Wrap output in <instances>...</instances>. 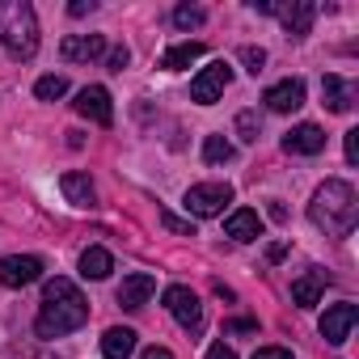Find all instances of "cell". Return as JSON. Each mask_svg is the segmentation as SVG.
Instances as JSON below:
<instances>
[{"label": "cell", "mask_w": 359, "mask_h": 359, "mask_svg": "<svg viewBox=\"0 0 359 359\" xmlns=\"http://www.w3.org/2000/svg\"><path fill=\"white\" fill-rule=\"evenodd\" d=\"M131 351H135V330L110 325V330L102 334V355H106V359H131Z\"/></svg>", "instance_id": "obj_16"}, {"label": "cell", "mask_w": 359, "mask_h": 359, "mask_svg": "<svg viewBox=\"0 0 359 359\" xmlns=\"http://www.w3.org/2000/svg\"><path fill=\"white\" fill-rule=\"evenodd\" d=\"M60 191L72 208H89L93 203V182H89V173H64L60 177Z\"/></svg>", "instance_id": "obj_18"}, {"label": "cell", "mask_w": 359, "mask_h": 359, "mask_svg": "<svg viewBox=\"0 0 359 359\" xmlns=\"http://www.w3.org/2000/svg\"><path fill=\"white\" fill-rule=\"evenodd\" d=\"M321 93H325V106H330L334 114H346V110L355 106V85H346L342 76H325V81H321Z\"/></svg>", "instance_id": "obj_17"}, {"label": "cell", "mask_w": 359, "mask_h": 359, "mask_svg": "<svg viewBox=\"0 0 359 359\" xmlns=\"http://www.w3.org/2000/svg\"><path fill=\"white\" fill-rule=\"evenodd\" d=\"M140 359H173V351H169V346H148Z\"/></svg>", "instance_id": "obj_33"}, {"label": "cell", "mask_w": 359, "mask_h": 359, "mask_svg": "<svg viewBox=\"0 0 359 359\" xmlns=\"http://www.w3.org/2000/svg\"><path fill=\"white\" fill-rule=\"evenodd\" d=\"M72 106H76V114L93 118L97 127H110V123H114V106H110V93H106L102 85H85Z\"/></svg>", "instance_id": "obj_9"}, {"label": "cell", "mask_w": 359, "mask_h": 359, "mask_svg": "<svg viewBox=\"0 0 359 359\" xmlns=\"http://www.w3.org/2000/svg\"><path fill=\"white\" fill-rule=\"evenodd\" d=\"M203 161H208V165H224V161H233V144H229L224 135H208V140H203Z\"/></svg>", "instance_id": "obj_22"}, {"label": "cell", "mask_w": 359, "mask_h": 359, "mask_svg": "<svg viewBox=\"0 0 359 359\" xmlns=\"http://www.w3.org/2000/svg\"><path fill=\"white\" fill-rule=\"evenodd\" d=\"M237 131H241V140L254 144V140L262 135V118H258L254 110H241V114H237Z\"/></svg>", "instance_id": "obj_25"}, {"label": "cell", "mask_w": 359, "mask_h": 359, "mask_svg": "<svg viewBox=\"0 0 359 359\" xmlns=\"http://www.w3.org/2000/svg\"><path fill=\"white\" fill-rule=\"evenodd\" d=\"M34 279H43V262L34 254H9V258H0V283H5V287H30Z\"/></svg>", "instance_id": "obj_7"}, {"label": "cell", "mask_w": 359, "mask_h": 359, "mask_svg": "<svg viewBox=\"0 0 359 359\" xmlns=\"http://www.w3.org/2000/svg\"><path fill=\"white\" fill-rule=\"evenodd\" d=\"M64 93H68V81L64 76H39V85H34V97L39 102H55Z\"/></svg>", "instance_id": "obj_23"}, {"label": "cell", "mask_w": 359, "mask_h": 359, "mask_svg": "<svg viewBox=\"0 0 359 359\" xmlns=\"http://www.w3.org/2000/svg\"><path fill=\"white\" fill-rule=\"evenodd\" d=\"M224 237H233V241H258V237H262V220H258V212L237 208V212L224 220Z\"/></svg>", "instance_id": "obj_15"}, {"label": "cell", "mask_w": 359, "mask_h": 359, "mask_svg": "<svg viewBox=\"0 0 359 359\" xmlns=\"http://www.w3.org/2000/svg\"><path fill=\"white\" fill-rule=\"evenodd\" d=\"M321 148H325V131L317 123H300L283 135V152H292V156H317Z\"/></svg>", "instance_id": "obj_11"}, {"label": "cell", "mask_w": 359, "mask_h": 359, "mask_svg": "<svg viewBox=\"0 0 359 359\" xmlns=\"http://www.w3.org/2000/svg\"><path fill=\"white\" fill-rule=\"evenodd\" d=\"M241 64H245V72L258 76V72L266 68V51H262V47H241Z\"/></svg>", "instance_id": "obj_26"}, {"label": "cell", "mask_w": 359, "mask_h": 359, "mask_svg": "<svg viewBox=\"0 0 359 359\" xmlns=\"http://www.w3.org/2000/svg\"><path fill=\"white\" fill-rule=\"evenodd\" d=\"M275 18L283 22L287 34H309L313 18H317V5L313 0H292V5H275Z\"/></svg>", "instance_id": "obj_14"}, {"label": "cell", "mask_w": 359, "mask_h": 359, "mask_svg": "<svg viewBox=\"0 0 359 359\" xmlns=\"http://www.w3.org/2000/svg\"><path fill=\"white\" fill-rule=\"evenodd\" d=\"M346 161H359V131H346Z\"/></svg>", "instance_id": "obj_31"}, {"label": "cell", "mask_w": 359, "mask_h": 359, "mask_svg": "<svg viewBox=\"0 0 359 359\" xmlns=\"http://www.w3.org/2000/svg\"><path fill=\"white\" fill-rule=\"evenodd\" d=\"M114 271V258H110V250H102V245H89L85 254H81V275L85 279H106Z\"/></svg>", "instance_id": "obj_21"}, {"label": "cell", "mask_w": 359, "mask_h": 359, "mask_svg": "<svg viewBox=\"0 0 359 359\" xmlns=\"http://www.w3.org/2000/svg\"><path fill=\"white\" fill-rule=\"evenodd\" d=\"M161 224H165L169 233H182V237H195V224H191V220H177L173 212H161Z\"/></svg>", "instance_id": "obj_27"}, {"label": "cell", "mask_w": 359, "mask_h": 359, "mask_svg": "<svg viewBox=\"0 0 359 359\" xmlns=\"http://www.w3.org/2000/svg\"><path fill=\"white\" fill-rule=\"evenodd\" d=\"M0 43L13 60H30L39 51V18L26 0H0Z\"/></svg>", "instance_id": "obj_3"}, {"label": "cell", "mask_w": 359, "mask_h": 359, "mask_svg": "<svg viewBox=\"0 0 359 359\" xmlns=\"http://www.w3.org/2000/svg\"><path fill=\"white\" fill-rule=\"evenodd\" d=\"M224 330H229V334H258V321H245V317H237V321H229Z\"/></svg>", "instance_id": "obj_30"}, {"label": "cell", "mask_w": 359, "mask_h": 359, "mask_svg": "<svg viewBox=\"0 0 359 359\" xmlns=\"http://www.w3.org/2000/svg\"><path fill=\"white\" fill-rule=\"evenodd\" d=\"M229 81H233V68H229L224 60H216V64H208V68L191 81V97H195L199 106H212V102H220V93L229 89Z\"/></svg>", "instance_id": "obj_6"}, {"label": "cell", "mask_w": 359, "mask_h": 359, "mask_svg": "<svg viewBox=\"0 0 359 359\" xmlns=\"http://www.w3.org/2000/svg\"><path fill=\"white\" fill-rule=\"evenodd\" d=\"M262 102H266V110H275V114H292V110H300V106H304V81L287 76V81L271 85Z\"/></svg>", "instance_id": "obj_10"}, {"label": "cell", "mask_w": 359, "mask_h": 359, "mask_svg": "<svg viewBox=\"0 0 359 359\" xmlns=\"http://www.w3.org/2000/svg\"><path fill=\"white\" fill-rule=\"evenodd\" d=\"M173 26H177V30L203 26V9H199V5H177V9H173Z\"/></svg>", "instance_id": "obj_24"}, {"label": "cell", "mask_w": 359, "mask_h": 359, "mask_svg": "<svg viewBox=\"0 0 359 359\" xmlns=\"http://www.w3.org/2000/svg\"><path fill=\"white\" fill-rule=\"evenodd\" d=\"M106 64H110V72H123V68L131 64V51H127V47H114V51L106 55Z\"/></svg>", "instance_id": "obj_28"}, {"label": "cell", "mask_w": 359, "mask_h": 359, "mask_svg": "<svg viewBox=\"0 0 359 359\" xmlns=\"http://www.w3.org/2000/svg\"><path fill=\"white\" fill-rule=\"evenodd\" d=\"M60 55H64L68 64H89V60L106 55V39H102V34H68V39L60 43Z\"/></svg>", "instance_id": "obj_13"}, {"label": "cell", "mask_w": 359, "mask_h": 359, "mask_svg": "<svg viewBox=\"0 0 359 359\" xmlns=\"http://www.w3.org/2000/svg\"><path fill=\"white\" fill-rule=\"evenodd\" d=\"M254 359H296L292 351H283V346H258L254 351Z\"/></svg>", "instance_id": "obj_29"}, {"label": "cell", "mask_w": 359, "mask_h": 359, "mask_svg": "<svg viewBox=\"0 0 359 359\" xmlns=\"http://www.w3.org/2000/svg\"><path fill=\"white\" fill-rule=\"evenodd\" d=\"M359 321V309L351 304V300H342V304H330L325 309V317H321V338L325 342H334V346H342L346 338H351V325Z\"/></svg>", "instance_id": "obj_8"}, {"label": "cell", "mask_w": 359, "mask_h": 359, "mask_svg": "<svg viewBox=\"0 0 359 359\" xmlns=\"http://www.w3.org/2000/svg\"><path fill=\"white\" fill-rule=\"evenodd\" d=\"M199 55H203V43H177V47H169V51L161 55V68H165V72H182V68H191Z\"/></svg>", "instance_id": "obj_20"}, {"label": "cell", "mask_w": 359, "mask_h": 359, "mask_svg": "<svg viewBox=\"0 0 359 359\" xmlns=\"http://www.w3.org/2000/svg\"><path fill=\"white\" fill-rule=\"evenodd\" d=\"M165 309H169V317H173L177 325H187V330H199V325H203V304H199V296H195L191 287H182V283L165 287Z\"/></svg>", "instance_id": "obj_5"}, {"label": "cell", "mask_w": 359, "mask_h": 359, "mask_svg": "<svg viewBox=\"0 0 359 359\" xmlns=\"http://www.w3.org/2000/svg\"><path fill=\"white\" fill-rule=\"evenodd\" d=\"M208 359H237V351H233V346H224V342H216V346L208 351Z\"/></svg>", "instance_id": "obj_32"}, {"label": "cell", "mask_w": 359, "mask_h": 359, "mask_svg": "<svg viewBox=\"0 0 359 359\" xmlns=\"http://www.w3.org/2000/svg\"><path fill=\"white\" fill-rule=\"evenodd\" d=\"M85 321H89V300L81 296V287L72 279L55 275L43 287V304H39V317H34L39 338H64V334L81 330Z\"/></svg>", "instance_id": "obj_1"}, {"label": "cell", "mask_w": 359, "mask_h": 359, "mask_svg": "<svg viewBox=\"0 0 359 359\" xmlns=\"http://www.w3.org/2000/svg\"><path fill=\"white\" fill-rule=\"evenodd\" d=\"M68 13H72V18H85V13H93V0H76V5H72Z\"/></svg>", "instance_id": "obj_34"}, {"label": "cell", "mask_w": 359, "mask_h": 359, "mask_svg": "<svg viewBox=\"0 0 359 359\" xmlns=\"http://www.w3.org/2000/svg\"><path fill=\"white\" fill-rule=\"evenodd\" d=\"M309 216L317 229H325L330 237H351L355 220H359V195L351 182H342V177H330V182L313 195L309 203Z\"/></svg>", "instance_id": "obj_2"}, {"label": "cell", "mask_w": 359, "mask_h": 359, "mask_svg": "<svg viewBox=\"0 0 359 359\" xmlns=\"http://www.w3.org/2000/svg\"><path fill=\"white\" fill-rule=\"evenodd\" d=\"M321 287H325V275H300V279H292V304H300V309H313L317 300H321Z\"/></svg>", "instance_id": "obj_19"}, {"label": "cell", "mask_w": 359, "mask_h": 359, "mask_svg": "<svg viewBox=\"0 0 359 359\" xmlns=\"http://www.w3.org/2000/svg\"><path fill=\"white\" fill-rule=\"evenodd\" d=\"M152 292H156V279H152L148 271H135V275H127V279L118 283V304H123L127 313H135V309H144V304L152 300Z\"/></svg>", "instance_id": "obj_12"}, {"label": "cell", "mask_w": 359, "mask_h": 359, "mask_svg": "<svg viewBox=\"0 0 359 359\" xmlns=\"http://www.w3.org/2000/svg\"><path fill=\"white\" fill-rule=\"evenodd\" d=\"M229 203H233V187H229V182H199V187L187 191V212L199 216V220L220 216Z\"/></svg>", "instance_id": "obj_4"}]
</instances>
